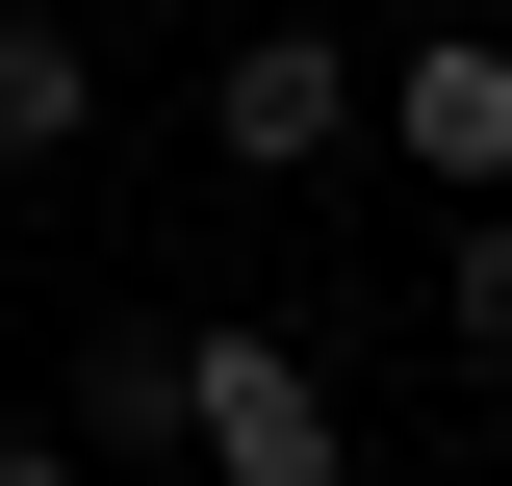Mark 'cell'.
Masks as SVG:
<instances>
[{
    "mask_svg": "<svg viewBox=\"0 0 512 486\" xmlns=\"http://www.w3.org/2000/svg\"><path fill=\"white\" fill-rule=\"evenodd\" d=\"M0 486H103V461H77V435H0Z\"/></svg>",
    "mask_w": 512,
    "mask_h": 486,
    "instance_id": "52a82bcc",
    "label": "cell"
},
{
    "mask_svg": "<svg viewBox=\"0 0 512 486\" xmlns=\"http://www.w3.org/2000/svg\"><path fill=\"white\" fill-rule=\"evenodd\" d=\"M436 333H461V359H487V384H512V205H487V231H461V256H436Z\"/></svg>",
    "mask_w": 512,
    "mask_h": 486,
    "instance_id": "8992f818",
    "label": "cell"
},
{
    "mask_svg": "<svg viewBox=\"0 0 512 486\" xmlns=\"http://www.w3.org/2000/svg\"><path fill=\"white\" fill-rule=\"evenodd\" d=\"M180 461L205 486H359V410H333L308 333H180Z\"/></svg>",
    "mask_w": 512,
    "mask_h": 486,
    "instance_id": "6da1fadb",
    "label": "cell"
},
{
    "mask_svg": "<svg viewBox=\"0 0 512 486\" xmlns=\"http://www.w3.org/2000/svg\"><path fill=\"white\" fill-rule=\"evenodd\" d=\"M77 435H103V461H180V333H103V359H77Z\"/></svg>",
    "mask_w": 512,
    "mask_h": 486,
    "instance_id": "5b68a950",
    "label": "cell"
},
{
    "mask_svg": "<svg viewBox=\"0 0 512 486\" xmlns=\"http://www.w3.org/2000/svg\"><path fill=\"white\" fill-rule=\"evenodd\" d=\"M487 486H512V461H487Z\"/></svg>",
    "mask_w": 512,
    "mask_h": 486,
    "instance_id": "ba28073f",
    "label": "cell"
},
{
    "mask_svg": "<svg viewBox=\"0 0 512 486\" xmlns=\"http://www.w3.org/2000/svg\"><path fill=\"white\" fill-rule=\"evenodd\" d=\"M77 128H103V52H77L52 0H0V180H52Z\"/></svg>",
    "mask_w": 512,
    "mask_h": 486,
    "instance_id": "277c9868",
    "label": "cell"
},
{
    "mask_svg": "<svg viewBox=\"0 0 512 486\" xmlns=\"http://www.w3.org/2000/svg\"><path fill=\"white\" fill-rule=\"evenodd\" d=\"M384 154L461 180V231L512 205V26H436V52H384Z\"/></svg>",
    "mask_w": 512,
    "mask_h": 486,
    "instance_id": "3957f363",
    "label": "cell"
},
{
    "mask_svg": "<svg viewBox=\"0 0 512 486\" xmlns=\"http://www.w3.org/2000/svg\"><path fill=\"white\" fill-rule=\"evenodd\" d=\"M205 128H231V180H308V154H359V128H384V77L333 52V26H256V52L205 77Z\"/></svg>",
    "mask_w": 512,
    "mask_h": 486,
    "instance_id": "7a4b0ae2",
    "label": "cell"
}]
</instances>
